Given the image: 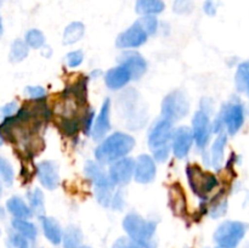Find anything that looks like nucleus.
<instances>
[{"label":"nucleus","mask_w":249,"mask_h":248,"mask_svg":"<svg viewBox=\"0 0 249 248\" xmlns=\"http://www.w3.org/2000/svg\"><path fill=\"white\" fill-rule=\"evenodd\" d=\"M135 146V139L125 133H114L102 141L95 150V157L100 163H113L125 157Z\"/></svg>","instance_id":"nucleus-1"},{"label":"nucleus","mask_w":249,"mask_h":248,"mask_svg":"<svg viewBox=\"0 0 249 248\" xmlns=\"http://www.w3.org/2000/svg\"><path fill=\"white\" fill-rule=\"evenodd\" d=\"M123 229L128 237L143 248H156L157 242L155 240L157 223L146 220L136 213H129L123 219Z\"/></svg>","instance_id":"nucleus-2"},{"label":"nucleus","mask_w":249,"mask_h":248,"mask_svg":"<svg viewBox=\"0 0 249 248\" xmlns=\"http://www.w3.org/2000/svg\"><path fill=\"white\" fill-rule=\"evenodd\" d=\"M173 140L172 122L163 118L156 122L148 134V145L153 157L158 162H164L169 156V143Z\"/></svg>","instance_id":"nucleus-3"},{"label":"nucleus","mask_w":249,"mask_h":248,"mask_svg":"<svg viewBox=\"0 0 249 248\" xmlns=\"http://www.w3.org/2000/svg\"><path fill=\"white\" fill-rule=\"evenodd\" d=\"M247 230L248 225L242 221H224L214 232V241L219 248H237L245 238Z\"/></svg>","instance_id":"nucleus-4"},{"label":"nucleus","mask_w":249,"mask_h":248,"mask_svg":"<svg viewBox=\"0 0 249 248\" xmlns=\"http://www.w3.org/2000/svg\"><path fill=\"white\" fill-rule=\"evenodd\" d=\"M85 175L94 182L95 191H96V198L100 204L105 207H108L112 204V184L109 177H107L106 173L102 170L96 163L87 162L85 164Z\"/></svg>","instance_id":"nucleus-5"},{"label":"nucleus","mask_w":249,"mask_h":248,"mask_svg":"<svg viewBox=\"0 0 249 248\" xmlns=\"http://www.w3.org/2000/svg\"><path fill=\"white\" fill-rule=\"evenodd\" d=\"M186 174L192 191L199 197H206L218 186V179L215 175L213 173L203 172L196 164L187 165Z\"/></svg>","instance_id":"nucleus-6"},{"label":"nucleus","mask_w":249,"mask_h":248,"mask_svg":"<svg viewBox=\"0 0 249 248\" xmlns=\"http://www.w3.org/2000/svg\"><path fill=\"white\" fill-rule=\"evenodd\" d=\"M190 111V104L186 95L180 90L170 92L164 97L162 102L163 118L170 122L179 121L184 118Z\"/></svg>","instance_id":"nucleus-7"},{"label":"nucleus","mask_w":249,"mask_h":248,"mask_svg":"<svg viewBox=\"0 0 249 248\" xmlns=\"http://www.w3.org/2000/svg\"><path fill=\"white\" fill-rule=\"evenodd\" d=\"M223 123L231 135L237 134V131L242 128L245 123V109L240 102H231L226 105L221 117L214 124V130H218L219 126L223 125Z\"/></svg>","instance_id":"nucleus-8"},{"label":"nucleus","mask_w":249,"mask_h":248,"mask_svg":"<svg viewBox=\"0 0 249 248\" xmlns=\"http://www.w3.org/2000/svg\"><path fill=\"white\" fill-rule=\"evenodd\" d=\"M192 134L199 148H204L211 138V119L208 112L201 109L197 111L192 119Z\"/></svg>","instance_id":"nucleus-9"},{"label":"nucleus","mask_w":249,"mask_h":248,"mask_svg":"<svg viewBox=\"0 0 249 248\" xmlns=\"http://www.w3.org/2000/svg\"><path fill=\"white\" fill-rule=\"evenodd\" d=\"M147 38L148 34L140 26V23L136 21L133 26L129 27L123 33L119 34L116 40V45L119 49L139 48V46H141L147 41Z\"/></svg>","instance_id":"nucleus-10"},{"label":"nucleus","mask_w":249,"mask_h":248,"mask_svg":"<svg viewBox=\"0 0 249 248\" xmlns=\"http://www.w3.org/2000/svg\"><path fill=\"white\" fill-rule=\"evenodd\" d=\"M135 170V163L131 158L116 160L109 168V179L113 185H125L130 181Z\"/></svg>","instance_id":"nucleus-11"},{"label":"nucleus","mask_w":249,"mask_h":248,"mask_svg":"<svg viewBox=\"0 0 249 248\" xmlns=\"http://www.w3.org/2000/svg\"><path fill=\"white\" fill-rule=\"evenodd\" d=\"M194 143V134L186 126H180L173 134V152L177 158L186 157Z\"/></svg>","instance_id":"nucleus-12"},{"label":"nucleus","mask_w":249,"mask_h":248,"mask_svg":"<svg viewBox=\"0 0 249 248\" xmlns=\"http://www.w3.org/2000/svg\"><path fill=\"white\" fill-rule=\"evenodd\" d=\"M156 177V164L152 157L148 155L139 156L135 163L134 177L140 184H148Z\"/></svg>","instance_id":"nucleus-13"},{"label":"nucleus","mask_w":249,"mask_h":248,"mask_svg":"<svg viewBox=\"0 0 249 248\" xmlns=\"http://www.w3.org/2000/svg\"><path fill=\"white\" fill-rule=\"evenodd\" d=\"M109 112H111V100L106 99L102 104L100 113L94 121V125L91 129V135L94 140L99 141L105 138L108 130L111 129V121H109Z\"/></svg>","instance_id":"nucleus-14"},{"label":"nucleus","mask_w":249,"mask_h":248,"mask_svg":"<svg viewBox=\"0 0 249 248\" xmlns=\"http://www.w3.org/2000/svg\"><path fill=\"white\" fill-rule=\"evenodd\" d=\"M38 177L45 189L55 190L60 180L58 165L53 160H44L38 165Z\"/></svg>","instance_id":"nucleus-15"},{"label":"nucleus","mask_w":249,"mask_h":248,"mask_svg":"<svg viewBox=\"0 0 249 248\" xmlns=\"http://www.w3.org/2000/svg\"><path fill=\"white\" fill-rule=\"evenodd\" d=\"M133 79L131 72L125 65H119L117 67L111 68L105 75V82L107 88L112 90H118L125 87Z\"/></svg>","instance_id":"nucleus-16"},{"label":"nucleus","mask_w":249,"mask_h":248,"mask_svg":"<svg viewBox=\"0 0 249 248\" xmlns=\"http://www.w3.org/2000/svg\"><path fill=\"white\" fill-rule=\"evenodd\" d=\"M119 62L121 65H125L130 70L133 79L141 78V75L146 72V68H147L145 58L140 53H133V51H128V53L121 55Z\"/></svg>","instance_id":"nucleus-17"},{"label":"nucleus","mask_w":249,"mask_h":248,"mask_svg":"<svg viewBox=\"0 0 249 248\" xmlns=\"http://www.w3.org/2000/svg\"><path fill=\"white\" fill-rule=\"evenodd\" d=\"M40 220L44 236L48 238L49 242L53 243V246H58L60 243H62L63 233L65 232L61 229L60 224L53 218H50V216H41Z\"/></svg>","instance_id":"nucleus-18"},{"label":"nucleus","mask_w":249,"mask_h":248,"mask_svg":"<svg viewBox=\"0 0 249 248\" xmlns=\"http://www.w3.org/2000/svg\"><path fill=\"white\" fill-rule=\"evenodd\" d=\"M163 0H136L135 11L143 16H155L164 10Z\"/></svg>","instance_id":"nucleus-19"},{"label":"nucleus","mask_w":249,"mask_h":248,"mask_svg":"<svg viewBox=\"0 0 249 248\" xmlns=\"http://www.w3.org/2000/svg\"><path fill=\"white\" fill-rule=\"evenodd\" d=\"M226 142H228V135L221 131L218 138L214 141L212 146V164L215 169H220L224 160V151H225Z\"/></svg>","instance_id":"nucleus-20"},{"label":"nucleus","mask_w":249,"mask_h":248,"mask_svg":"<svg viewBox=\"0 0 249 248\" xmlns=\"http://www.w3.org/2000/svg\"><path fill=\"white\" fill-rule=\"evenodd\" d=\"M7 211L16 219H28L32 216V209L19 197H11L6 203Z\"/></svg>","instance_id":"nucleus-21"},{"label":"nucleus","mask_w":249,"mask_h":248,"mask_svg":"<svg viewBox=\"0 0 249 248\" xmlns=\"http://www.w3.org/2000/svg\"><path fill=\"white\" fill-rule=\"evenodd\" d=\"M12 228L15 231L23 235L24 237L28 238L29 241H36L38 236V229L33 223L28 221L27 219H16L15 218L11 223Z\"/></svg>","instance_id":"nucleus-22"},{"label":"nucleus","mask_w":249,"mask_h":248,"mask_svg":"<svg viewBox=\"0 0 249 248\" xmlns=\"http://www.w3.org/2000/svg\"><path fill=\"white\" fill-rule=\"evenodd\" d=\"M63 248H83V233L77 226H68L63 233Z\"/></svg>","instance_id":"nucleus-23"},{"label":"nucleus","mask_w":249,"mask_h":248,"mask_svg":"<svg viewBox=\"0 0 249 248\" xmlns=\"http://www.w3.org/2000/svg\"><path fill=\"white\" fill-rule=\"evenodd\" d=\"M235 82L238 91L249 97V61H245L238 66Z\"/></svg>","instance_id":"nucleus-24"},{"label":"nucleus","mask_w":249,"mask_h":248,"mask_svg":"<svg viewBox=\"0 0 249 248\" xmlns=\"http://www.w3.org/2000/svg\"><path fill=\"white\" fill-rule=\"evenodd\" d=\"M85 32V27L82 22H72L68 24L63 33V44H74L83 38Z\"/></svg>","instance_id":"nucleus-25"},{"label":"nucleus","mask_w":249,"mask_h":248,"mask_svg":"<svg viewBox=\"0 0 249 248\" xmlns=\"http://www.w3.org/2000/svg\"><path fill=\"white\" fill-rule=\"evenodd\" d=\"M28 56V45L24 43L23 40H15L11 45V50H10L9 60L11 62H21L22 60Z\"/></svg>","instance_id":"nucleus-26"},{"label":"nucleus","mask_w":249,"mask_h":248,"mask_svg":"<svg viewBox=\"0 0 249 248\" xmlns=\"http://www.w3.org/2000/svg\"><path fill=\"white\" fill-rule=\"evenodd\" d=\"M29 202H31L32 212L36 214L39 218L45 214V206H44V195L39 189H36L33 192L28 195Z\"/></svg>","instance_id":"nucleus-27"},{"label":"nucleus","mask_w":249,"mask_h":248,"mask_svg":"<svg viewBox=\"0 0 249 248\" xmlns=\"http://www.w3.org/2000/svg\"><path fill=\"white\" fill-rule=\"evenodd\" d=\"M31 242L32 241L17 231H12L7 238V248H31Z\"/></svg>","instance_id":"nucleus-28"},{"label":"nucleus","mask_w":249,"mask_h":248,"mask_svg":"<svg viewBox=\"0 0 249 248\" xmlns=\"http://www.w3.org/2000/svg\"><path fill=\"white\" fill-rule=\"evenodd\" d=\"M27 45L33 49H39L45 44V36L38 29H31L26 33Z\"/></svg>","instance_id":"nucleus-29"},{"label":"nucleus","mask_w":249,"mask_h":248,"mask_svg":"<svg viewBox=\"0 0 249 248\" xmlns=\"http://www.w3.org/2000/svg\"><path fill=\"white\" fill-rule=\"evenodd\" d=\"M14 169H12L11 164L4 157L0 156V177L4 180L5 184L10 186L14 181Z\"/></svg>","instance_id":"nucleus-30"},{"label":"nucleus","mask_w":249,"mask_h":248,"mask_svg":"<svg viewBox=\"0 0 249 248\" xmlns=\"http://www.w3.org/2000/svg\"><path fill=\"white\" fill-rule=\"evenodd\" d=\"M140 26L145 29L148 35H153L157 32L158 28V19L155 16H143L139 19Z\"/></svg>","instance_id":"nucleus-31"},{"label":"nucleus","mask_w":249,"mask_h":248,"mask_svg":"<svg viewBox=\"0 0 249 248\" xmlns=\"http://www.w3.org/2000/svg\"><path fill=\"white\" fill-rule=\"evenodd\" d=\"M173 10L179 15H187L194 10V1L192 0H175Z\"/></svg>","instance_id":"nucleus-32"},{"label":"nucleus","mask_w":249,"mask_h":248,"mask_svg":"<svg viewBox=\"0 0 249 248\" xmlns=\"http://www.w3.org/2000/svg\"><path fill=\"white\" fill-rule=\"evenodd\" d=\"M83 60H84V55H83V53L80 50L72 51V53H68L67 57H66L67 65L70 66V67H77V66H79L80 63L83 62Z\"/></svg>","instance_id":"nucleus-33"},{"label":"nucleus","mask_w":249,"mask_h":248,"mask_svg":"<svg viewBox=\"0 0 249 248\" xmlns=\"http://www.w3.org/2000/svg\"><path fill=\"white\" fill-rule=\"evenodd\" d=\"M112 248H143V247H141L140 245L134 242V241L130 240L129 237H119L118 240H116V242L113 243Z\"/></svg>","instance_id":"nucleus-34"},{"label":"nucleus","mask_w":249,"mask_h":248,"mask_svg":"<svg viewBox=\"0 0 249 248\" xmlns=\"http://www.w3.org/2000/svg\"><path fill=\"white\" fill-rule=\"evenodd\" d=\"M26 94L33 100H41L45 96V89L41 87H27L26 88Z\"/></svg>","instance_id":"nucleus-35"},{"label":"nucleus","mask_w":249,"mask_h":248,"mask_svg":"<svg viewBox=\"0 0 249 248\" xmlns=\"http://www.w3.org/2000/svg\"><path fill=\"white\" fill-rule=\"evenodd\" d=\"M220 5V0H206L203 5V10L208 16H215L218 7Z\"/></svg>","instance_id":"nucleus-36"},{"label":"nucleus","mask_w":249,"mask_h":248,"mask_svg":"<svg viewBox=\"0 0 249 248\" xmlns=\"http://www.w3.org/2000/svg\"><path fill=\"white\" fill-rule=\"evenodd\" d=\"M225 211H226V202L220 201L218 204H215V206L212 208L211 216L212 218H219V216H221L225 214Z\"/></svg>","instance_id":"nucleus-37"},{"label":"nucleus","mask_w":249,"mask_h":248,"mask_svg":"<svg viewBox=\"0 0 249 248\" xmlns=\"http://www.w3.org/2000/svg\"><path fill=\"white\" fill-rule=\"evenodd\" d=\"M16 111H17L16 102H10V104L5 105L4 107H1V108H0V113H1V116H4L5 118H9V117L14 116V113Z\"/></svg>","instance_id":"nucleus-38"},{"label":"nucleus","mask_w":249,"mask_h":248,"mask_svg":"<svg viewBox=\"0 0 249 248\" xmlns=\"http://www.w3.org/2000/svg\"><path fill=\"white\" fill-rule=\"evenodd\" d=\"M2 34V21H1V16H0V36Z\"/></svg>","instance_id":"nucleus-39"},{"label":"nucleus","mask_w":249,"mask_h":248,"mask_svg":"<svg viewBox=\"0 0 249 248\" xmlns=\"http://www.w3.org/2000/svg\"><path fill=\"white\" fill-rule=\"evenodd\" d=\"M2 216H4V209H2L1 207H0V219H1Z\"/></svg>","instance_id":"nucleus-40"},{"label":"nucleus","mask_w":249,"mask_h":248,"mask_svg":"<svg viewBox=\"0 0 249 248\" xmlns=\"http://www.w3.org/2000/svg\"><path fill=\"white\" fill-rule=\"evenodd\" d=\"M1 195H2V185L1 182H0V197H1Z\"/></svg>","instance_id":"nucleus-41"},{"label":"nucleus","mask_w":249,"mask_h":248,"mask_svg":"<svg viewBox=\"0 0 249 248\" xmlns=\"http://www.w3.org/2000/svg\"><path fill=\"white\" fill-rule=\"evenodd\" d=\"M2 142H4V140H2V136H1V135H0V146H1V145H2Z\"/></svg>","instance_id":"nucleus-42"},{"label":"nucleus","mask_w":249,"mask_h":248,"mask_svg":"<svg viewBox=\"0 0 249 248\" xmlns=\"http://www.w3.org/2000/svg\"><path fill=\"white\" fill-rule=\"evenodd\" d=\"M83 248H90V247H88V246H84V247H83Z\"/></svg>","instance_id":"nucleus-43"},{"label":"nucleus","mask_w":249,"mask_h":248,"mask_svg":"<svg viewBox=\"0 0 249 248\" xmlns=\"http://www.w3.org/2000/svg\"><path fill=\"white\" fill-rule=\"evenodd\" d=\"M0 235H1V231H0Z\"/></svg>","instance_id":"nucleus-44"},{"label":"nucleus","mask_w":249,"mask_h":248,"mask_svg":"<svg viewBox=\"0 0 249 248\" xmlns=\"http://www.w3.org/2000/svg\"><path fill=\"white\" fill-rule=\"evenodd\" d=\"M216 248H219V247H216Z\"/></svg>","instance_id":"nucleus-45"}]
</instances>
